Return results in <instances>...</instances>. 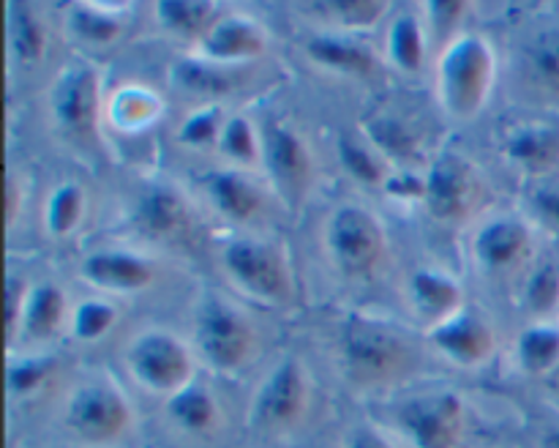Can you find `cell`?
I'll return each mask as SVG.
<instances>
[{
    "label": "cell",
    "instance_id": "cell-1",
    "mask_svg": "<svg viewBox=\"0 0 559 448\" xmlns=\"http://www.w3.org/2000/svg\"><path fill=\"white\" fill-rule=\"evenodd\" d=\"M495 49L484 36L462 33L442 47L435 69V91L442 109L459 120H469L484 109L495 87Z\"/></svg>",
    "mask_w": 559,
    "mask_h": 448
},
{
    "label": "cell",
    "instance_id": "cell-2",
    "mask_svg": "<svg viewBox=\"0 0 559 448\" xmlns=\"http://www.w3.org/2000/svg\"><path fill=\"white\" fill-rule=\"evenodd\" d=\"M134 424L129 399L109 382H85L66 399L63 426L85 446H109Z\"/></svg>",
    "mask_w": 559,
    "mask_h": 448
},
{
    "label": "cell",
    "instance_id": "cell-3",
    "mask_svg": "<svg viewBox=\"0 0 559 448\" xmlns=\"http://www.w3.org/2000/svg\"><path fill=\"white\" fill-rule=\"evenodd\" d=\"M309 375L295 358L278 361L251 399L249 424L262 435H289L309 413Z\"/></svg>",
    "mask_w": 559,
    "mask_h": 448
},
{
    "label": "cell",
    "instance_id": "cell-4",
    "mask_svg": "<svg viewBox=\"0 0 559 448\" xmlns=\"http://www.w3.org/2000/svg\"><path fill=\"white\" fill-rule=\"evenodd\" d=\"M222 268L235 287L260 304H287L293 295V276H289L287 262L265 240H229L222 251Z\"/></svg>",
    "mask_w": 559,
    "mask_h": 448
},
{
    "label": "cell",
    "instance_id": "cell-5",
    "mask_svg": "<svg viewBox=\"0 0 559 448\" xmlns=\"http://www.w3.org/2000/svg\"><path fill=\"white\" fill-rule=\"evenodd\" d=\"M126 366L145 391L162 393L167 399L194 382V355L178 337L162 328L131 339L126 350Z\"/></svg>",
    "mask_w": 559,
    "mask_h": 448
},
{
    "label": "cell",
    "instance_id": "cell-6",
    "mask_svg": "<svg viewBox=\"0 0 559 448\" xmlns=\"http://www.w3.org/2000/svg\"><path fill=\"white\" fill-rule=\"evenodd\" d=\"M407 353L404 339L382 322L355 317L342 331L344 369L355 382H388L407 366Z\"/></svg>",
    "mask_w": 559,
    "mask_h": 448
},
{
    "label": "cell",
    "instance_id": "cell-7",
    "mask_svg": "<svg viewBox=\"0 0 559 448\" xmlns=\"http://www.w3.org/2000/svg\"><path fill=\"white\" fill-rule=\"evenodd\" d=\"M194 339L202 361L222 375H235L254 358V326L224 300H207L202 306L197 315Z\"/></svg>",
    "mask_w": 559,
    "mask_h": 448
},
{
    "label": "cell",
    "instance_id": "cell-8",
    "mask_svg": "<svg viewBox=\"0 0 559 448\" xmlns=\"http://www.w3.org/2000/svg\"><path fill=\"white\" fill-rule=\"evenodd\" d=\"M325 246L331 260L349 276L374 271L385 257V229L380 219L360 205H342L325 224Z\"/></svg>",
    "mask_w": 559,
    "mask_h": 448
},
{
    "label": "cell",
    "instance_id": "cell-9",
    "mask_svg": "<svg viewBox=\"0 0 559 448\" xmlns=\"http://www.w3.org/2000/svg\"><path fill=\"white\" fill-rule=\"evenodd\" d=\"M396 424L413 448H459L467 432V410L459 393L431 391L407 399Z\"/></svg>",
    "mask_w": 559,
    "mask_h": 448
},
{
    "label": "cell",
    "instance_id": "cell-10",
    "mask_svg": "<svg viewBox=\"0 0 559 448\" xmlns=\"http://www.w3.org/2000/svg\"><path fill=\"white\" fill-rule=\"evenodd\" d=\"M480 194V178L459 153H442L426 175L424 202L437 222H462L473 213Z\"/></svg>",
    "mask_w": 559,
    "mask_h": 448
},
{
    "label": "cell",
    "instance_id": "cell-11",
    "mask_svg": "<svg viewBox=\"0 0 559 448\" xmlns=\"http://www.w3.org/2000/svg\"><path fill=\"white\" fill-rule=\"evenodd\" d=\"M49 109L60 131L71 137H91L102 113V85L91 66H71L58 76L49 96Z\"/></svg>",
    "mask_w": 559,
    "mask_h": 448
},
{
    "label": "cell",
    "instance_id": "cell-12",
    "mask_svg": "<svg viewBox=\"0 0 559 448\" xmlns=\"http://www.w3.org/2000/svg\"><path fill=\"white\" fill-rule=\"evenodd\" d=\"M429 339L442 358H448L456 366H464V369L484 366L497 350L495 328L480 315H473V311L464 309L448 317V320L437 322L431 328Z\"/></svg>",
    "mask_w": 559,
    "mask_h": 448
},
{
    "label": "cell",
    "instance_id": "cell-13",
    "mask_svg": "<svg viewBox=\"0 0 559 448\" xmlns=\"http://www.w3.org/2000/svg\"><path fill=\"white\" fill-rule=\"evenodd\" d=\"M473 255L478 266L489 273L516 271L533 255V233L522 219H491L475 235Z\"/></svg>",
    "mask_w": 559,
    "mask_h": 448
},
{
    "label": "cell",
    "instance_id": "cell-14",
    "mask_svg": "<svg viewBox=\"0 0 559 448\" xmlns=\"http://www.w3.org/2000/svg\"><path fill=\"white\" fill-rule=\"evenodd\" d=\"M262 162L284 194H300L311 180V151L304 137L284 123L262 134Z\"/></svg>",
    "mask_w": 559,
    "mask_h": 448
},
{
    "label": "cell",
    "instance_id": "cell-15",
    "mask_svg": "<svg viewBox=\"0 0 559 448\" xmlns=\"http://www.w3.org/2000/svg\"><path fill=\"white\" fill-rule=\"evenodd\" d=\"M267 36L249 16H218L216 25L202 36L200 49L207 63L229 66L254 60L265 52Z\"/></svg>",
    "mask_w": 559,
    "mask_h": 448
},
{
    "label": "cell",
    "instance_id": "cell-16",
    "mask_svg": "<svg viewBox=\"0 0 559 448\" xmlns=\"http://www.w3.org/2000/svg\"><path fill=\"white\" fill-rule=\"evenodd\" d=\"M506 158L535 180L559 169V129L551 123H522L506 137Z\"/></svg>",
    "mask_w": 559,
    "mask_h": 448
},
{
    "label": "cell",
    "instance_id": "cell-17",
    "mask_svg": "<svg viewBox=\"0 0 559 448\" xmlns=\"http://www.w3.org/2000/svg\"><path fill=\"white\" fill-rule=\"evenodd\" d=\"M82 279L96 284L98 290H109V293H140V290L151 287L156 279V271L147 260L131 251H93L82 260L80 268Z\"/></svg>",
    "mask_w": 559,
    "mask_h": 448
},
{
    "label": "cell",
    "instance_id": "cell-18",
    "mask_svg": "<svg viewBox=\"0 0 559 448\" xmlns=\"http://www.w3.org/2000/svg\"><path fill=\"white\" fill-rule=\"evenodd\" d=\"M136 222L153 238L178 240L191 227L189 202L169 186H153L136 202Z\"/></svg>",
    "mask_w": 559,
    "mask_h": 448
},
{
    "label": "cell",
    "instance_id": "cell-19",
    "mask_svg": "<svg viewBox=\"0 0 559 448\" xmlns=\"http://www.w3.org/2000/svg\"><path fill=\"white\" fill-rule=\"evenodd\" d=\"M306 55L311 58V63L322 66V69L336 71V74L360 76V80H369V76L380 71L377 55L366 44L355 42V38L317 36L306 44Z\"/></svg>",
    "mask_w": 559,
    "mask_h": 448
},
{
    "label": "cell",
    "instance_id": "cell-20",
    "mask_svg": "<svg viewBox=\"0 0 559 448\" xmlns=\"http://www.w3.org/2000/svg\"><path fill=\"white\" fill-rule=\"evenodd\" d=\"M207 200L229 222H251L262 211V194L240 169H218L205 180Z\"/></svg>",
    "mask_w": 559,
    "mask_h": 448
},
{
    "label": "cell",
    "instance_id": "cell-21",
    "mask_svg": "<svg viewBox=\"0 0 559 448\" xmlns=\"http://www.w3.org/2000/svg\"><path fill=\"white\" fill-rule=\"evenodd\" d=\"M167 415L191 437H207L218 429L224 413L213 391L202 382H189L167 399Z\"/></svg>",
    "mask_w": 559,
    "mask_h": 448
},
{
    "label": "cell",
    "instance_id": "cell-22",
    "mask_svg": "<svg viewBox=\"0 0 559 448\" xmlns=\"http://www.w3.org/2000/svg\"><path fill=\"white\" fill-rule=\"evenodd\" d=\"M5 22H9V55L20 66L41 63L47 55V22L33 5L9 3L5 9Z\"/></svg>",
    "mask_w": 559,
    "mask_h": 448
},
{
    "label": "cell",
    "instance_id": "cell-23",
    "mask_svg": "<svg viewBox=\"0 0 559 448\" xmlns=\"http://www.w3.org/2000/svg\"><path fill=\"white\" fill-rule=\"evenodd\" d=\"M409 300L418 315L442 322L462 311V287L440 271H418L409 279Z\"/></svg>",
    "mask_w": 559,
    "mask_h": 448
},
{
    "label": "cell",
    "instance_id": "cell-24",
    "mask_svg": "<svg viewBox=\"0 0 559 448\" xmlns=\"http://www.w3.org/2000/svg\"><path fill=\"white\" fill-rule=\"evenodd\" d=\"M66 320H71L69 300L66 293L52 282L36 284V287L27 293L25 315H22V328L31 339H52L55 333H60V328L66 326Z\"/></svg>",
    "mask_w": 559,
    "mask_h": 448
},
{
    "label": "cell",
    "instance_id": "cell-25",
    "mask_svg": "<svg viewBox=\"0 0 559 448\" xmlns=\"http://www.w3.org/2000/svg\"><path fill=\"white\" fill-rule=\"evenodd\" d=\"M516 361L519 369L530 377L546 380L559 364V326L546 320L530 326L516 342Z\"/></svg>",
    "mask_w": 559,
    "mask_h": 448
},
{
    "label": "cell",
    "instance_id": "cell-26",
    "mask_svg": "<svg viewBox=\"0 0 559 448\" xmlns=\"http://www.w3.org/2000/svg\"><path fill=\"white\" fill-rule=\"evenodd\" d=\"M222 11L213 3H191V0H178V3H158L156 20L164 31L180 38H197L202 42L207 31L216 25Z\"/></svg>",
    "mask_w": 559,
    "mask_h": 448
},
{
    "label": "cell",
    "instance_id": "cell-27",
    "mask_svg": "<svg viewBox=\"0 0 559 448\" xmlns=\"http://www.w3.org/2000/svg\"><path fill=\"white\" fill-rule=\"evenodd\" d=\"M388 58L402 71H420L426 63V33L415 14H399L388 27Z\"/></svg>",
    "mask_w": 559,
    "mask_h": 448
},
{
    "label": "cell",
    "instance_id": "cell-28",
    "mask_svg": "<svg viewBox=\"0 0 559 448\" xmlns=\"http://www.w3.org/2000/svg\"><path fill=\"white\" fill-rule=\"evenodd\" d=\"M69 31L74 33L76 42L93 44V47H107V44L118 42V36L123 33V16L115 9H102V5H71Z\"/></svg>",
    "mask_w": 559,
    "mask_h": 448
},
{
    "label": "cell",
    "instance_id": "cell-29",
    "mask_svg": "<svg viewBox=\"0 0 559 448\" xmlns=\"http://www.w3.org/2000/svg\"><path fill=\"white\" fill-rule=\"evenodd\" d=\"M522 306L538 320L559 309V260H540L530 268L524 276Z\"/></svg>",
    "mask_w": 559,
    "mask_h": 448
},
{
    "label": "cell",
    "instance_id": "cell-30",
    "mask_svg": "<svg viewBox=\"0 0 559 448\" xmlns=\"http://www.w3.org/2000/svg\"><path fill=\"white\" fill-rule=\"evenodd\" d=\"M527 71L538 91L559 98V27L540 31L527 47Z\"/></svg>",
    "mask_w": 559,
    "mask_h": 448
},
{
    "label": "cell",
    "instance_id": "cell-31",
    "mask_svg": "<svg viewBox=\"0 0 559 448\" xmlns=\"http://www.w3.org/2000/svg\"><path fill=\"white\" fill-rule=\"evenodd\" d=\"M85 191L76 184H60L58 189L49 194L47 200V213H44V224H47L49 235L55 238H66V235L74 233L82 224L85 216Z\"/></svg>",
    "mask_w": 559,
    "mask_h": 448
},
{
    "label": "cell",
    "instance_id": "cell-32",
    "mask_svg": "<svg viewBox=\"0 0 559 448\" xmlns=\"http://www.w3.org/2000/svg\"><path fill=\"white\" fill-rule=\"evenodd\" d=\"M218 148H222L224 156L233 158L240 167H254L262 158V140L257 137V129L243 115L227 118L222 137H218Z\"/></svg>",
    "mask_w": 559,
    "mask_h": 448
},
{
    "label": "cell",
    "instance_id": "cell-33",
    "mask_svg": "<svg viewBox=\"0 0 559 448\" xmlns=\"http://www.w3.org/2000/svg\"><path fill=\"white\" fill-rule=\"evenodd\" d=\"M112 118L115 123L123 126V129H142L151 120L158 118L162 113V104L153 93H147L145 87H123L118 96L112 98Z\"/></svg>",
    "mask_w": 559,
    "mask_h": 448
},
{
    "label": "cell",
    "instance_id": "cell-34",
    "mask_svg": "<svg viewBox=\"0 0 559 448\" xmlns=\"http://www.w3.org/2000/svg\"><path fill=\"white\" fill-rule=\"evenodd\" d=\"M338 156H342L344 169H347L358 184L385 186L388 178H391L385 169V162L380 158V153L371 151V148L364 145V142L344 137L342 145H338Z\"/></svg>",
    "mask_w": 559,
    "mask_h": 448
},
{
    "label": "cell",
    "instance_id": "cell-35",
    "mask_svg": "<svg viewBox=\"0 0 559 448\" xmlns=\"http://www.w3.org/2000/svg\"><path fill=\"white\" fill-rule=\"evenodd\" d=\"M173 82L183 93H200V96L227 93L229 87L224 69L207 63V60H183V63L173 66Z\"/></svg>",
    "mask_w": 559,
    "mask_h": 448
},
{
    "label": "cell",
    "instance_id": "cell-36",
    "mask_svg": "<svg viewBox=\"0 0 559 448\" xmlns=\"http://www.w3.org/2000/svg\"><path fill=\"white\" fill-rule=\"evenodd\" d=\"M118 322V311L107 300H82L74 311H71V331L82 342H96L102 339L109 328Z\"/></svg>",
    "mask_w": 559,
    "mask_h": 448
},
{
    "label": "cell",
    "instance_id": "cell-37",
    "mask_svg": "<svg viewBox=\"0 0 559 448\" xmlns=\"http://www.w3.org/2000/svg\"><path fill=\"white\" fill-rule=\"evenodd\" d=\"M55 375V364L49 358H22L9 366V393L14 399H33L47 388Z\"/></svg>",
    "mask_w": 559,
    "mask_h": 448
},
{
    "label": "cell",
    "instance_id": "cell-38",
    "mask_svg": "<svg viewBox=\"0 0 559 448\" xmlns=\"http://www.w3.org/2000/svg\"><path fill=\"white\" fill-rule=\"evenodd\" d=\"M325 14L333 22L349 31H360V27H374L382 16L388 14V3L382 0H338V3H328Z\"/></svg>",
    "mask_w": 559,
    "mask_h": 448
},
{
    "label": "cell",
    "instance_id": "cell-39",
    "mask_svg": "<svg viewBox=\"0 0 559 448\" xmlns=\"http://www.w3.org/2000/svg\"><path fill=\"white\" fill-rule=\"evenodd\" d=\"M227 120L222 118V109L216 107H205V109H194L189 118L180 123V134L178 140L186 142L191 148H202V145H211L216 142L218 145V137H222V129Z\"/></svg>",
    "mask_w": 559,
    "mask_h": 448
},
{
    "label": "cell",
    "instance_id": "cell-40",
    "mask_svg": "<svg viewBox=\"0 0 559 448\" xmlns=\"http://www.w3.org/2000/svg\"><path fill=\"white\" fill-rule=\"evenodd\" d=\"M371 137L377 142V153H388V156H409L415 148L413 131L391 118L374 120L371 123Z\"/></svg>",
    "mask_w": 559,
    "mask_h": 448
},
{
    "label": "cell",
    "instance_id": "cell-41",
    "mask_svg": "<svg viewBox=\"0 0 559 448\" xmlns=\"http://www.w3.org/2000/svg\"><path fill=\"white\" fill-rule=\"evenodd\" d=\"M530 205H533L535 219L540 224H546V227L559 233V180H538L533 194H530Z\"/></svg>",
    "mask_w": 559,
    "mask_h": 448
},
{
    "label": "cell",
    "instance_id": "cell-42",
    "mask_svg": "<svg viewBox=\"0 0 559 448\" xmlns=\"http://www.w3.org/2000/svg\"><path fill=\"white\" fill-rule=\"evenodd\" d=\"M27 293H31V290H27L25 279L14 276V273L5 279V331H9V339H14V333L22 328Z\"/></svg>",
    "mask_w": 559,
    "mask_h": 448
},
{
    "label": "cell",
    "instance_id": "cell-43",
    "mask_svg": "<svg viewBox=\"0 0 559 448\" xmlns=\"http://www.w3.org/2000/svg\"><path fill=\"white\" fill-rule=\"evenodd\" d=\"M342 448H396V443H391V437L374 426H355L347 432Z\"/></svg>",
    "mask_w": 559,
    "mask_h": 448
},
{
    "label": "cell",
    "instance_id": "cell-44",
    "mask_svg": "<svg viewBox=\"0 0 559 448\" xmlns=\"http://www.w3.org/2000/svg\"><path fill=\"white\" fill-rule=\"evenodd\" d=\"M464 11H467V3H451V0L426 5V16L431 20V25H440V27L456 25V22L464 16Z\"/></svg>",
    "mask_w": 559,
    "mask_h": 448
},
{
    "label": "cell",
    "instance_id": "cell-45",
    "mask_svg": "<svg viewBox=\"0 0 559 448\" xmlns=\"http://www.w3.org/2000/svg\"><path fill=\"white\" fill-rule=\"evenodd\" d=\"M544 386H546V391H549V397L555 399V402H559V364L555 366V372H551V375L546 377Z\"/></svg>",
    "mask_w": 559,
    "mask_h": 448
},
{
    "label": "cell",
    "instance_id": "cell-46",
    "mask_svg": "<svg viewBox=\"0 0 559 448\" xmlns=\"http://www.w3.org/2000/svg\"><path fill=\"white\" fill-rule=\"evenodd\" d=\"M540 448H559V429L549 432V435H544V440H540Z\"/></svg>",
    "mask_w": 559,
    "mask_h": 448
}]
</instances>
